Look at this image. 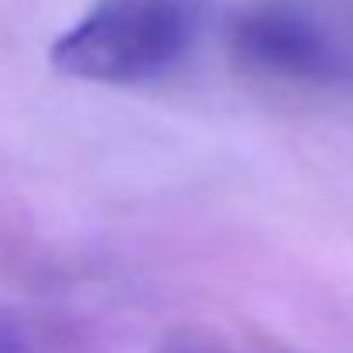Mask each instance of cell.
<instances>
[{
	"label": "cell",
	"instance_id": "3",
	"mask_svg": "<svg viewBox=\"0 0 353 353\" xmlns=\"http://www.w3.org/2000/svg\"><path fill=\"white\" fill-rule=\"evenodd\" d=\"M0 353H24V343L17 340V333L0 319Z\"/></svg>",
	"mask_w": 353,
	"mask_h": 353
},
{
	"label": "cell",
	"instance_id": "2",
	"mask_svg": "<svg viewBox=\"0 0 353 353\" xmlns=\"http://www.w3.org/2000/svg\"><path fill=\"white\" fill-rule=\"evenodd\" d=\"M236 59L292 86L340 90L353 83V38L326 14L299 0H268L234 24Z\"/></svg>",
	"mask_w": 353,
	"mask_h": 353
},
{
	"label": "cell",
	"instance_id": "1",
	"mask_svg": "<svg viewBox=\"0 0 353 353\" xmlns=\"http://www.w3.org/2000/svg\"><path fill=\"white\" fill-rule=\"evenodd\" d=\"M206 17V0H97L52 45V65L83 83L148 86L189 62Z\"/></svg>",
	"mask_w": 353,
	"mask_h": 353
}]
</instances>
